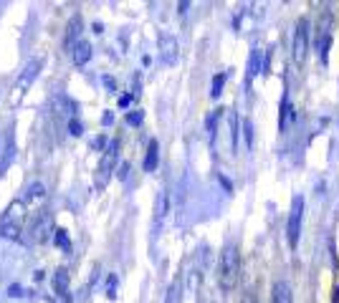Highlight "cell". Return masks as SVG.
Wrapping results in <instances>:
<instances>
[{
  "mask_svg": "<svg viewBox=\"0 0 339 303\" xmlns=\"http://www.w3.org/2000/svg\"><path fill=\"white\" fill-rule=\"evenodd\" d=\"M51 109L56 111V114H71L76 111V104H73V101L69 99V96H64V94H56L54 99H51Z\"/></svg>",
  "mask_w": 339,
  "mask_h": 303,
  "instance_id": "obj_12",
  "label": "cell"
},
{
  "mask_svg": "<svg viewBox=\"0 0 339 303\" xmlns=\"http://www.w3.org/2000/svg\"><path fill=\"white\" fill-rule=\"evenodd\" d=\"M157 162H160V144H157V139H149L147 157H144V172H155Z\"/></svg>",
  "mask_w": 339,
  "mask_h": 303,
  "instance_id": "obj_13",
  "label": "cell"
},
{
  "mask_svg": "<svg viewBox=\"0 0 339 303\" xmlns=\"http://www.w3.org/2000/svg\"><path fill=\"white\" fill-rule=\"evenodd\" d=\"M263 66H266V63H263V53L258 48H253V50H250V56H248V73H246L248 84L253 81V76H258L263 71Z\"/></svg>",
  "mask_w": 339,
  "mask_h": 303,
  "instance_id": "obj_10",
  "label": "cell"
},
{
  "mask_svg": "<svg viewBox=\"0 0 339 303\" xmlns=\"http://www.w3.org/2000/svg\"><path fill=\"white\" fill-rule=\"evenodd\" d=\"M41 66H43V61H41V58H36V61H31L28 66L23 68L20 79H18V84H16V88H18V91H23V88H26V86H31V84H33V79H36V76H38Z\"/></svg>",
  "mask_w": 339,
  "mask_h": 303,
  "instance_id": "obj_7",
  "label": "cell"
},
{
  "mask_svg": "<svg viewBox=\"0 0 339 303\" xmlns=\"http://www.w3.org/2000/svg\"><path fill=\"white\" fill-rule=\"evenodd\" d=\"M243 134H246V144H248V149H253V124H250L248 119L243 121Z\"/></svg>",
  "mask_w": 339,
  "mask_h": 303,
  "instance_id": "obj_24",
  "label": "cell"
},
{
  "mask_svg": "<svg viewBox=\"0 0 339 303\" xmlns=\"http://www.w3.org/2000/svg\"><path fill=\"white\" fill-rule=\"evenodd\" d=\"M69 132H71L73 136H79V134H81V121H79V119H69Z\"/></svg>",
  "mask_w": 339,
  "mask_h": 303,
  "instance_id": "obj_28",
  "label": "cell"
},
{
  "mask_svg": "<svg viewBox=\"0 0 339 303\" xmlns=\"http://www.w3.org/2000/svg\"><path fill=\"white\" fill-rule=\"evenodd\" d=\"M13 152H16V142H13V134H10L8 142H5V154H3V159H0V172H5V167L13 162Z\"/></svg>",
  "mask_w": 339,
  "mask_h": 303,
  "instance_id": "obj_17",
  "label": "cell"
},
{
  "mask_svg": "<svg viewBox=\"0 0 339 303\" xmlns=\"http://www.w3.org/2000/svg\"><path fill=\"white\" fill-rule=\"evenodd\" d=\"M301 218H304V197L296 195L291 200V212H288V222H286V240L294 250L299 245V237H301Z\"/></svg>",
  "mask_w": 339,
  "mask_h": 303,
  "instance_id": "obj_2",
  "label": "cell"
},
{
  "mask_svg": "<svg viewBox=\"0 0 339 303\" xmlns=\"http://www.w3.org/2000/svg\"><path fill=\"white\" fill-rule=\"evenodd\" d=\"M0 235L10 237V240H18L20 237V222L16 220L13 212H5V218L0 220Z\"/></svg>",
  "mask_w": 339,
  "mask_h": 303,
  "instance_id": "obj_6",
  "label": "cell"
},
{
  "mask_svg": "<svg viewBox=\"0 0 339 303\" xmlns=\"http://www.w3.org/2000/svg\"><path fill=\"white\" fill-rule=\"evenodd\" d=\"M329 46H332V38H329V35L317 38V50H319V58H321L324 66L329 63Z\"/></svg>",
  "mask_w": 339,
  "mask_h": 303,
  "instance_id": "obj_16",
  "label": "cell"
},
{
  "mask_svg": "<svg viewBox=\"0 0 339 303\" xmlns=\"http://www.w3.org/2000/svg\"><path fill=\"white\" fill-rule=\"evenodd\" d=\"M220 111H223V109H215V111H213L210 117H208V121H205V124H208V134H210V139L215 136V126H218V119H220Z\"/></svg>",
  "mask_w": 339,
  "mask_h": 303,
  "instance_id": "obj_21",
  "label": "cell"
},
{
  "mask_svg": "<svg viewBox=\"0 0 339 303\" xmlns=\"http://www.w3.org/2000/svg\"><path fill=\"white\" fill-rule=\"evenodd\" d=\"M107 296L117 298V278L114 275H109V281H107Z\"/></svg>",
  "mask_w": 339,
  "mask_h": 303,
  "instance_id": "obj_26",
  "label": "cell"
},
{
  "mask_svg": "<svg viewBox=\"0 0 339 303\" xmlns=\"http://www.w3.org/2000/svg\"><path fill=\"white\" fill-rule=\"evenodd\" d=\"M306 53H309V20L306 18H301L296 23V28H294V38H291V56L294 61L299 63H304L306 61Z\"/></svg>",
  "mask_w": 339,
  "mask_h": 303,
  "instance_id": "obj_3",
  "label": "cell"
},
{
  "mask_svg": "<svg viewBox=\"0 0 339 303\" xmlns=\"http://www.w3.org/2000/svg\"><path fill=\"white\" fill-rule=\"evenodd\" d=\"M223 86H225V73H215L213 76V86H210V96L218 99L223 94Z\"/></svg>",
  "mask_w": 339,
  "mask_h": 303,
  "instance_id": "obj_18",
  "label": "cell"
},
{
  "mask_svg": "<svg viewBox=\"0 0 339 303\" xmlns=\"http://www.w3.org/2000/svg\"><path fill=\"white\" fill-rule=\"evenodd\" d=\"M104 86H107V88H114L117 84H114V79H109V76H104Z\"/></svg>",
  "mask_w": 339,
  "mask_h": 303,
  "instance_id": "obj_33",
  "label": "cell"
},
{
  "mask_svg": "<svg viewBox=\"0 0 339 303\" xmlns=\"http://www.w3.org/2000/svg\"><path fill=\"white\" fill-rule=\"evenodd\" d=\"M238 273H241V255L233 243H228L220 250V260H218V281L223 290H233L238 283Z\"/></svg>",
  "mask_w": 339,
  "mask_h": 303,
  "instance_id": "obj_1",
  "label": "cell"
},
{
  "mask_svg": "<svg viewBox=\"0 0 339 303\" xmlns=\"http://www.w3.org/2000/svg\"><path fill=\"white\" fill-rule=\"evenodd\" d=\"M241 303H258V301H256V298H253V296H246V298H243V301H241Z\"/></svg>",
  "mask_w": 339,
  "mask_h": 303,
  "instance_id": "obj_35",
  "label": "cell"
},
{
  "mask_svg": "<svg viewBox=\"0 0 339 303\" xmlns=\"http://www.w3.org/2000/svg\"><path fill=\"white\" fill-rule=\"evenodd\" d=\"M79 33H81V18H79V16H73V18H71V25H69V33H66V46H69Z\"/></svg>",
  "mask_w": 339,
  "mask_h": 303,
  "instance_id": "obj_20",
  "label": "cell"
},
{
  "mask_svg": "<svg viewBox=\"0 0 339 303\" xmlns=\"http://www.w3.org/2000/svg\"><path fill=\"white\" fill-rule=\"evenodd\" d=\"M142 119H144V114H142V111H132V114H127V121H129L132 126H140Z\"/></svg>",
  "mask_w": 339,
  "mask_h": 303,
  "instance_id": "obj_27",
  "label": "cell"
},
{
  "mask_svg": "<svg viewBox=\"0 0 339 303\" xmlns=\"http://www.w3.org/2000/svg\"><path fill=\"white\" fill-rule=\"evenodd\" d=\"M28 200H38V197H43V185L41 182H33L31 187H28V195H26Z\"/></svg>",
  "mask_w": 339,
  "mask_h": 303,
  "instance_id": "obj_22",
  "label": "cell"
},
{
  "mask_svg": "<svg viewBox=\"0 0 339 303\" xmlns=\"http://www.w3.org/2000/svg\"><path fill=\"white\" fill-rule=\"evenodd\" d=\"M170 212V195L167 192H160L157 195V207H155V235L162 230V222H165Z\"/></svg>",
  "mask_w": 339,
  "mask_h": 303,
  "instance_id": "obj_5",
  "label": "cell"
},
{
  "mask_svg": "<svg viewBox=\"0 0 339 303\" xmlns=\"http://www.w3.org/2000/svg\"><path fill=\"white\" fill-rule=\"evenodd\" d=\"M271 303H294L291 286H288L286 281H276V283H273V290H271Z\"/></svg>",
  "mask_w": 339,
  "mask_h": 303,
  "instance_id": "obj_9",
  "label": "cell"
},
{
  "mask_svg": "<svg viewBox=\"0 0 339 303\" xmlns=\"http://www.w3.org/2000/svg\"><path fill=\"white\" fill-rule=\"evenodd\" d=\"M231 144H233V149L238 147V117L235 114H231Z\"/></svg>",
  "mask_w": 339,
  "mask_h": 303,
  "instance_id": "obj_23",
  "label": "cell"
},
{
  "mask_svg": "<svg viewBox=\"0 0 339 303\" xmlns=\"http://www.w3.org/2000/svg\"><path fill=\"white\" fill-rule=\"evenodd\" d=\"M294 119H296V111H294V106H291V99L284 96V99H281V109H279V129L286 132L288 124H291Z\"/></svg>",
  "mask_w": 339,
  "mask_h": 303,
  "instance_id": "obj_8",
  "label": "cell"
},
{
  "mask_svg": "<svg viewBox=\"0 0 339 303\" xmlns=\"http://www.w3.org/2000/svg\"><path fill=\"white\" fill-rule=\"evenodd\" d=\"M54 288H56V293L64 296L66 293V288H69V270L66 268H58L56 275H54Z\"/></svg>",
  "mask_w": 339,
  "mask_h": 303,
  "instance_id": "obj_15",
  "label": "cell"
},
{
  "mask_svg": "<svg viewBox=\"0 0 339 303\" xmlns=\"http://www.w3.org/2000/svg\"><path fill=\"white\" fill-rule=\"evenodd\" d=\"M111 119H114V114H111V111H107L104 117H102V124H111Z\"/></svg>",
  "mask_w": 339,
  "mask_h": 303,
  "instance_id": "obj_32",
  "label": "cell"
},
{
  "mask_svg": "<svg viewBox=\"0 0 339 303\" xmlns=\"http://www.w3.org/2000/svg\"><path fill=\"white\" fill-rule=\"evenodd\" d=\"M132 99H134V96H122V99H119V106H122V109H124V106H129V104H132Z\"/></svg>",
  "mask_w": 339,
  "mask_h": 303,
  "instance_id": "obj_30",
  "label": "cell"
},
{
  "mask_svg": "<svg viewBox=\"0 0 339 303\" xmlns=\"http://www.w3.org/2000/svg\"><path fill=\"white\" fill-rule=\"evenodd\" d=\"M71 58H73V63H76V66H84V63L91 58V46L86 43V41H79L76 48H73V53H71Z\"/></svg>",
  "mask_w": 339,
  "mask_h": 303,
  "instance_id": "obj_14",
  "label": "cell"
},
{
  "mask_svg": "<svg viewBox=\"0 0 339 303\" xmlns=\"http://www.w3.org/2000/svg\"><path fill=\"white\" fill-rule=\"evenodd\" d=\"M127 172H129V164H122L119 167V180H127Z\"/></svg>",
  "mask_w": 339,
  "mask_h": 303,
  "instance_id": "obj_29",
  "label": "cell"
},
{
  "mask_svg": "<svg viewBox=\"0 0 339 303\" xmlns=\"http://www.w3.org/2000/svg\"><path fill=\"white\" fill-rule=\"evenodd\" d=\"M178 298H180V283L175 281L170 286V290H167V303H178Z\"/></svg>",
  "mask_w": 339,
  "mask_h": 303,
  "instance_id": "obj_25",
  "label": "cell"
},
{
  "mask_svg": "<svg viewBox=\"0 0 339 303\" xmlns=\"http://www.w3.org/2000/svg\"><path fill=\"white\" fill-rule=\"evenodd\" d=\"M54 240H56V245L61 248V250H71V240H69V233L64 230V227H58V230H56V235H54Z\"/></svg>",
  "mask_w": 339,
  "mask_h": 303,
  "instance_id": "obj_19",
  "label": "cell"
},
{
  "mask_svg": "<svg viewBox=\"0 0 339 303\" xmlns=\"http://www.w3.org/2000/svg\"><path fill=\"white\" fill-rule=\"evenodd\" d=\"M220 182H223V187H225V189H228V192H231V189H233V185H231L228 180H225V177H220Z\"/></svg>",
  "mask_w": 339,
  "mask_h": 303,
  "instance_id": "obj_34",
  "label": "cell"
},
{
  "mask_svg": "<svg viewBox=\"0 0 339 303\" xmlns=\"http://www.w3.org/2000/svg\"><path fill=\"white\" fill-rule=\"evenodd\" d=\"M160 50H162V61L165 63L178 61V41H175L172 35H167V33L160 35Z\"/></svg>",
  "mask_w": 339,
  "mask_h": 303,
  "instance_id": "obj_4",
  "label": "cell"
},
{
  "mask_svg": "<svg viewBox=\"0 0 339 303\" xmlns=\"http://www.w3.org/2000/svg\"><path fill=\"white\" fill-rule=\"evenodd\" d=\"M117 157H119V142H117V139H111L109 147L104 149V157H102V164H99V169H102V172L111 169V167H114V162H117Z\"/></svg>",
  "mask_w": 339,
  "mask_h": 303,
  "instance_id": "obj_11",
  "label": "cell"
},
{
  "mask_svg": "<svg viewBox=\"0 0 339 303\" xmlns=\"http://www.w3.org/2000/svg\"><path fill=\"white\" fill-rule=\"evenodd\" d=\"M8 293H10V296H16V298L23 296V293H20V286H10V288H8Z\"/></svg>",
  "mask_w": 339,
  "mask_h": 303,
  "instance_id": "obj_31",
  "label": "cell"
}]
</instances>
